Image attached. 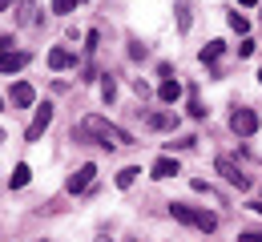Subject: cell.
I'll return each mask as SVG.
<instances>
[{"instance_id": "12", "label": "cell", "mask_w": 262, "mask_h": 242, "mask_svg": "<svg viewBox=\"0 0 262 242\" xmlns=\"http://www.w3.org/2000/svg\"><path fill=\"white\" fill-rule=\"evenodd\" d=\"M158 97H162L165 105H173L178 97H182V85H178V81H162V89H158Z\"/></svg>"}, {"instance_id": "10", "label": "cell", "mask_w": 262, "mask_h": 242, "mask_svg": "<svg viewBox=\"0 0 262 242\" xmlns=\"http://www.w3.org/2000/svg\"><path fill=\"white\" fill-rule=\"evenodd\" d=\"M69 65H73V53H69V49H53V53H49V69H69Z\"/></svg>"}, {"instance_id": "27", "label": "cell", "mask_w": 262, "mask_h": 242, "mask_svg": "<svg viewBox=\"0 0 262 242\" xmlns=\"http://www.w3.org/2000/svg\"><path fill=\"white\" fill-rule=\"evenodd\" d=\"M0 105H4V101H0Z\"/></svg>"}, {"instance_id": "3", "label": "cell", "mask_w": 262, "mask_h": 242, "mask_svg": "<svg viewBox=\"0 0 262 242\" xmlns=\"http://www.w3.org/2000/svg\"><path fill=\"white\" fill-rule=\"evenodd\" d=\"M214 170L222 173V178H226L230 186H238V190H250V178H246V173L238 170V162H234V158H226V153H222V158L214 162Z\"/></svg>"}, {"instance_id": "26", "label": "cell", "mask_w": 262, "mask_h": 242, "mask_svg": "<svg viewBox=\"0 0 262 242\" xmlns=\"http://www.w3.org/2000/svg\"><path fill=\"white\" fill-rule=\"evenodd\" d=\"M0 141H4V134H0Z\"/></svg>"}, {"instance_id": "20", "label": "cell", "mask_w": 262, "mask_h": 242, "mask_svg": "<svg viewBox=\"0 0 262 242\" xmlns=\"http://www.w3.org/2000/svg\"><path fill=\"white\" fill-rule=\"evenodd\" d=\"M16 20H20V25H33V0L20 4V16H16Z\"/></svg>"}, {"instance_id": "24", "label": "cell", "mask_w": 262, "mask_h": 242, "mask_svg": "<svg viewBox=\"0 0 262 242\" xmlns=\"http://www.w3.org/2000/svg\"><path fill=\"white\" fill-rule=\"evenodd\" d=\"M8 4H12V0H0V12H4V8H8Z\"/></svg>"}, {"instance_id": "13", "label": "cell", "mask_w": 262, "mask_h": 242, "mask_svg": "<svg viewBox=\"0 0 262 242\" xmlns=\"http://www.w3.org/2000/svg\"><path fill=\"white\" fill-rule=\"evenodd\" d=\"M222 53H226V45H222V40H210V45L202 49V61H206V65H214V61H218Z\"/></svg>"}, {"instance_id": "16", "label": "cell", "mask_w": 262, "mask_h": 242, "mask_svg": "<svg viewBox=\"0 0 262 242\" xmlns=\"http://www.w3.org/2000/svg\"><path fill=\"white\" fill-rule=\"evenodd\" d=\"M73 8H77V0H53V12H57V16H69Z\"/></svg>"}, {"instance_id": "1", "label": "cell", "mask_w": 262, "mask_h": 242, "mask_svg": "<svg viewBox=\"0 0 262 242\" xmlns=\"http://www.w3.org/2000/svg\"><path fill=\"white\" fill-rule=\"evenodd\" d=\"M81 138H93L97 145H109V149H121V145H133V138L121 129V125H113V121H105V117H85L81 121V129H77Z\"/></svg>"}, {"instance_id": "19", "label": "cell", "mask_w": 262, "mask_h": 242, "mask_svg": "<svg viewBox=\"0 0 262 242\" xmlns=\"http://www.w3.org/2000/svg\"><path fill=\"white\" fill-rule=\"evenodd\" d=\"M101 97H105V101H113V97H117V85H113V77H105V81H101Z\"/></svg>"}, {"instance_id": "9", "label": "cell", "mask_w": 262, "mask_h": 242, "mask_svg": "<svg viewBox=\"0 0 262 242\" xmlns=\"http://www.w3.org/2000/svg\"><path fill=\"white\" fill-rule=\"evenodd\" d=\"M173 173H182V166L173 158H158L154 162V178H173Z\"/></svg>"}, {"instance_id": "18", "label": "cell", "mask_w": 262, "mask_h": 242, "mask_svg": "<svg viewBox=\"0 0 262 242\" xmlns=\"http://www.w3.org/2000/svg\"><path fill=\"white\" fill-rule=\"evenodd\" d=\"M230 29H234V33H246V29H250V20H246V16H238V12H230Z\"/></svg>"}, {"instance_id": "5", "label": "cell", "mask_w": 262, "mask_h": 242, "mask_svg": "<svg viewBox=\"0 0 262 242\" xmlns=\"http://www.w3.org/2000/svg\"><path fill=\"white\" fill-rule=\"evenodd\" d=\"M93 178H97V166H93V162H85L81 170H73V178L65 182V190H69V194H85V190L93 186Z\"/></svg>"}, {"instance_id": "25", "label": "cell", "mask_w": 262, "mask_h": 242, "mask_svg": "<svg viewBox=\"0 0 262 242\" xmlns=\"http://www.w3.org/2000/svg\"><path fill=\"white\" fill-rule=\"evenodd\" d=\"M258 81H262V69H258Z\"/></svg>"}, {"instance_id": "11", "label": "cell", "mask_w": 262, "mask_h": 242, "mask_svg": "<svg viewBox=\"0 0 262 242\" xmlns=\"http://www.w3.org/2000/svg\"><path fill=\"white\" fill-rule=\"evenodd\" d=\"M154 129H178V113H149Z\"/></svg>"}, {"instance_id": "7", "label": "cell", "mask_w": 262, "mask_h": 242, "mask_svg": "<svg viewBox=\"0 0 262 242\" xmlns=\"http://www.w3.org/2000/svg\"><path fill=\"white\" fill-rule=\"evenodd\" d=\"M33 101H36V89L29 81H16V85H12V105H16V109H29Z\"/></svg>"}, {"instance_id": "23", "label": "cell", "mask_w": 262, "mask_h": 242, "mask_svg": "<svg viewBox=\"0 0 262 242\" xmlns=\"http://www.w3.org/2000/svg\"><path fill=\"white\" fill-rule=\"evenodd\" d=\"M250 210H254V214H262V202H250Z\"/></svg>"}, {"instance_id": "4", "label": "cell", "mask_w": 262, "mask_h": 242, "mask_svg": "<svg viewBox=\"0 0 262 242\" xmlns=\"http://www.w3.org/2000/svg\"><path fill=\"white\" fill-rule=\"evenodd\" d=\"M230 129H234L238 138H250V134L258 129V113H254V109H234V113H230Z\"/></svg>"}, {"instance_id": "6", "label": "cell", "mask_w": 262, "mask_h": 242, "mask_svg": "<svg viewBox=\"0 0 262 242\" xmlns=\"http://www.w3.org/2000/svg\"><path fill=\"white\" fill-rule=\"evenodd\" d=\"M49 125H53V105L45 101V105H40V109H36L33 125H29V129H25V138H29V141H40V134H45V129H49Z\"/></svg>"}, {"instance_id": "8", "label": "cell", "mask_w": 262, "mask_h": 242, "mask_svg": "<svg viewBox=\"0 0 262 242\" xmlns=\"http://www.w3.org/2000/svg\"><path fill=\"white\" fill-rule=\"evenodd\" d=\"M29 65V53H0V73H16Z\"/></svg>"}, {"instance_id": "15", "label": "cell", "mask_w": 262, "mask_h": 242, "mask_svg": "<svg viewBox=\"0 0 262 242\" xmlns=\"http://www.w3.org/2000/svg\"><path fill=\"white\" fill-rule=\"evenodd\" d=\"M29 182H33V170H29V166H16V170H12V190H20V186H29Z\"/></svg>"}, {"instance_id": "17", "label": "cell", "mask_w": 262, "mask_h": 242, "mask_svg": "<svg viewBox=\"0 0 262 242\" xmlns=\"http://www.w3.org/2000/svg\"><path fill=\"white\" fill-rule=\"evenodd\" d=\"M173 12H178V25H182V29H190V4H186V0H182V4H178V8H173Z\"/></svg>"}, {"instance_id": "21", "label": "cell", "mask_w": 262, "mask_h": 242, "mask_svg": "<svg viewBox=\"0 0 262 242\" xmlns=\"http://www.w3.org/2000/svg\"><path fill=\"white\" fill-rule=\"evenodd\" d=\"M238 242H262V230H242V234H238Z\"/></svg>"}, {"instance_id": "14", "label": "cell", "mask_w": 262, "mask_h": 242, "mask_svg": "<svg viewBox=\"0 0 262 242\" xmlns=\"http://www.w3.org/2000/svg\"><path fill=\"white\" fill-rule=\"evenodd\" d=\"M137 173H141L137 166H125V170H117V190H129L133 182H137Z\"/></svg>"}, {"instance_id": "22", "label": "cell", "mask_w": 262, "mask_h": 242, "mask_svg": "<svg viewBox=\"0 0 262 242\" xmlns=\"http://www.w3.org/2000/svg\"><path fill=\"white\" fill-rule=\"evenodd\" d=\"M238 4H242V8H254V4H258V0H238Z\"/></svg>"}, {"instance_id": "2", "label": "cell", "mask_w": 262, "mask_h": 242, "mask_svg": "<svg viewBox=\"0 0 262 242\" xmlns=\"http://www.w3.org/2000/svg\"><path fill=\"white\" fill-rule=\"evenodd\" d=\"M169 214H173L178 222H186V226H198L202 234H210V230L218 226V218H214L210 210H194V206H186V202H169Z\"/></svg>"}]
</instances>
